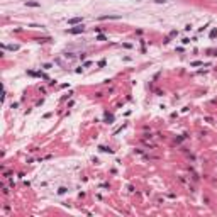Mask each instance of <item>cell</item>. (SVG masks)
I'll return each mask as SVG.
<instances>
[{"label": "cell", "mask_w": 217, "mask_h": 217, "mask_svg": "<svg viewBox=\"0 0 217 217\" xmlns=\"http://www.w3.org/2000/svg\"><path fill=\"white\" fill-rule=\"evenodd\" d=\"M83 31V27H77V29H71L70 32H73V34H77V32H81Z\"/></svg>", "instance_id": "cell-1"}]
</instances>
